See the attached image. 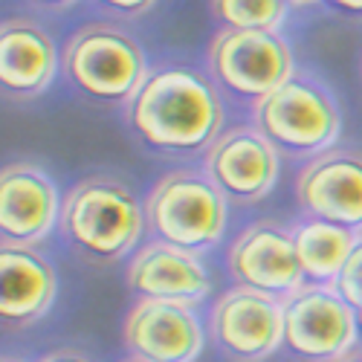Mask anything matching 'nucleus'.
Masks as SVG:
<instances>
[{"mask_svg": "<svg viewBox=\"0 0 362 362\" xmlns=\"http://www.w3.org/2000/svg\"><path fill=\"white\" fill-rule=\"evenodd\" d=\"M62 197L41 165L15 160L0 174V247H29L41 240L62 221Z\"/></svg>", "mask_w": 362, "mask_h": 362, "instance_id": "nucleus-12", "label": "nucleus"}, {"mask_svg": "<svg viewBox=\"0 0 362 362\" xmlns=\"http://www.w3.org/2000/svg\"><path fill=\"white\" fill-rule=\"evenodd\" d=\"M41 362H96V359H90L81 348H58V351H49Z\"/></svg>", "mask_w": 362, "mask_h": 362, "instance_id": "nucleus-21", "label": "nucleus"}, {"mask_svg": "<svg viewBox=\"0 0 362 362\" xmlns=\"http://www.w3.org/2000/svg\"><path fill=\"white\" fill-rule=\"evenodd\" d=\"M122 362H139V359H134V356H128V359H122Z\"/></svg>", "mask_w": 362, "mask_h": 362, "instance_id": "nucleus-25", "label": "nucleus"}, {"mask_svg": "<svg viewBox=\"0 0 362 362\" xmlns=\"http://www.w3.org/2000/svg\"><path fill=\"white\" fill-rule=\"evenodd\" d=\"M334 9L339 12H351V15H362V0L356 4V0H345V4H334Z\"/></svg>", "mask_w": 362, "mask_h": 362, "instance_id": "nucleus-22", "label": "nucleus"}, {"mask_svg": "<svg viewBox=\"0 0 362 362\" xmlns=\"http://www.w3.org/2000/svg\"><path fill=\"white\" fill-rule=\"evenodd\" d=\"M125 279L136 298L197 305L212 293V281H209L200 255L174 250L160 240H151L134 252Z\"/></svg>", "mask_w": 362, "mask_h": 362, "instance_id": "nucleus-15", "label": "nucleus"}, {"mask_svg": "<svg viewBox=\"0 0 362 362\" xmlns=\"http://www.w3.org/2000/svg\"><path fill=\"white\" fill-rule=\"evenodd\" d=\"M334 362H362V348H351L345 356H339V359H334Z\"/></svg>", "mask_w": 362, "mask_h": 362, "instance_id": "nucleus-23", "label": "nucleus"}, {"mask_svg": "<svg viewBox=\"0 0 362 362\" xmlns=\"http://www.w3.org/2000/svg\"><path fill=\"white\" fill-rule=\"evenodd\" d=\"M55 267L29 247H0V316L6 327H29L55 301Z\"/></svg>", "mask_w": 362, "mask_h": 362, "instance_id": "nucleus-16", "label": "nucleus"}, {"mask_svg": "<svg viewBox=\"0 0 362 362\" xmlns=\"http://www.w3.org/2000/svg\"><path fill=\"white\" fill-rule=\"evenodd\" d=\"M334 290L348 301L354 310L362 308V235H359V240H356L354 252L348 255V261H345V267H342V273H339Z\"/></svg>", "mask_w": 362, "mask_h": 362, "instance_id": "nucleus-19", "label": "nucleus"}, {"mask_svg": "<svg viewBox=\"0 0 362 362\" xmlns=\"http://www.w3.org/2000/svg\"><path fill=\"white\" fill-rule=\"evenodd\" d=\"M134 134L160 154L209 151L223 134V99L212 76L186 64L163 62L148 70L136 96L125 105Z\"/></svg>", "mask_w": 362, "mask_h": 362, "instance_id": "nucleus-1", "label": "nucleus"}, {"mask_svg": "<svg viewBox=\"0 0 362 362\" xmlns=\"http://www.w3.org/2000/svg\"><path fill=\"white\" fill-rule=\"evenodd\" d=\"M226 269L238 287L261 293L279 305L305 287L293 229L276 221H255L240 232L226 252Z\"/></svg>", "mask_w": 362, "mask_h": 362, "instance_id": "nucleus-8", "label": "nucleus"}, {"mask_svg": "<svg viewBox=\"0 0 362 362\" xmlns=\"http://www.w3.org/2000/svg\"><path fill=\"white\" fill-rule=\"evenodd\" d=\"M212 12L223 23V29H238V33H279L284 23L290 4L284 0H218Z\"/></svg>", "mask_w": 362, "mask_h": 362, "instance_id": "nucleus-18", "label": "nucleus"}, {"mask_svg": "<svg viewBox=\"0 0 362 362\" xmlns=\"http://www.w3.org/2000/svg\"><path fill=\"white\" fill-rule=\"evenodd\" d=\"M252 125L281 157L313 160L337 148L342 113L330 90L310 73L296 70L276 93L252 105Z\"/></svg>", "mask_w": 362, "mask_h": 362, "instance_id": "nucleus-3", "label": "nucleus"}, {"mask_svg": "<svg viewBox=\"0 0 362 362\" xmlns=\"http://www.w3.org/2000/svg\"><path fill=\"white\" fill-rule=\"evenodd\" d=\"M62 70L81 96L102 105H128L151 67L128 29L99 21L73 33L62 52Z\"/></svg>", "mask_w": 362, "mask_h": 362, "instance_id": "nucleus-5", "label": "nucleus"}, {"mask_svg": "<svg viewBox=\"0 0 362 362\" xmlns=\"http://www.w3.org/2000/svg\"><path fill=\"white\" fill-rule=\"evenodd\" d=\"M209 337L232 362H267L284 348V308L244 287L226 290L209 313Z\"/></svg>", "mask_w": 362, "mask_h": 362, "instance_id": "nucleus-10", "label": "nucleus"}, {"mask_svg": "<svg viewBox=\"0 0 362 362\" xmlns=\"http://www.w3.org/2000/svg\"><path fill=\"white\" fill-rule=\"evenodd\" d=\"M356 327L362 330V308H356Z\"/></svg>", "mask_w": 362, "mask_h": 362, "instance_id": "nucleus-24", "label": "nucleus"}, {"mask_svg": "<svg viewBox=\"0 0 362 362\" xmlns=\"http://www.w3.org/2000/svg\"><path fill=\"white\" fill-rule=\"evenodd\" d=\"M62 238L87 261L110 264L136 250L148 223L145 203L113 174H90L62 203Z\"/></svg>", "mask_w": 362, "mask_h": 362, "instance_id": "nucleus-2", "label": "nucleus"}, {"mask_svg": "<svg viewBox=\"0 0 362 362\" xmlns=\"http://www.w3.org/2000/svg\"><path fill=\"white\" fill-rule=\"evenodd\" d=\"M4 362H18V359H9V356H4Z\"/></svg>", "mask_w": 362, "mask_h": 362, "instance_id": "nucleus-26", "label": "nucleus"}, {"mask_svg": "<svg viewBox=\"0 0 362 362\" xmlns=\"http://www.w3.org/2000/svg\"><path fill=\"white\" fill-rule=\"evenodd\" d=\"M284 348L301 362H334L354 348L356 310L325 284H305L284 301Z\"/></svg>", "mask_w": 362, "mask_h": 362, "instance_id": "nucleus-7", "label": "nucleus"}, {"mask_svg": "<svg viewBox=\"0 0 362 362\" xmlns=\"http://www.w3.org/2000/svg\"><path fill=\"white\" fill-rule=\"evenodd\" d=\"M206 73L221 90L255 105L296 76V62L281 33L221 29L209 44Z\"/></svg>", "mask_w": 362, "mask_h": 362, "instance_id": "nucleus-6", "label": "nucleus"}, {"mask_svg": "<svg viewBox=\"0 0 362 362\" xmlns=\"http://www.w3.org/2000/svg\"><path fill=\"white\" fill-rule=\"evenodd\" d=\"M122 342L139 362H194L203 351V327L192 305L136 298L122 319Z\"/></svg>", "mask_w": 362, "mask_h": 362, "instance_id": "nucleus-13", "label": "nucleus"}, {"mask_svg": "<svg viewBox=\"0 0 362 362\" xmlns=\"http://www.w3.org/2000/svg\"><path fill=\"white\" fill-rule=\"evenodd\" d=\"M298 209L313 221L362 235V151L330 148L296 177Z\"/></svg>", "mask_w": 362, "mask_h": 362, "instance_id": "nucleus-11", "label": "nucleus"}, {"mask_svg": "<svg viewBox=\"0 0 362 362\" xmlns=\"http://www.w3.org/2000/svg\"><path fill=\"white\" fill-rule=\"evenodd\" d=\"M229 200L197 168L163 174L145 197V223L154 240L200 255L223 238Z\"/></svg>", "mask_w": 362, "mask_h": 362, "instance_id": "nucleus-4", "label": "nucleus"}, {"mask_svg": "<svg viewBox=\"0 0 362 362\" xmlns=\"http://www.w3.org/2000/svg\"><path fill=\"white\" fill-rule=\"evenodd\" d=\"M110 12H119V15H148L151 9H154V4H145V0H119V4H107Z\"/></svg>", "mask_w": 362, "mask_h": 362, "instance_id": "nucleus-20", "label": "nucleus"}, {"mask_svg": "<svg viewBox=\"0 0 362 362\" xmlns=\"http://www.w3.org/2000/svg\"><path fill=\"white\" fill-rule=\"evenodd\" d=\"M359 235L325 223V221H301L293 226V244H296V258L301 264V273L313 284L334 287L348 255L354 252Z\"/></svg>", "mask_w": 362, "mask_h": 362, "instance_id": "nucleus-17", "label": "nucleus"}, {"mask_svg": "<svg viewBox=\"0 0 362 362\" xmlns=\"http://www.w3.org/2000/svg\"><path fill=\"white\" fill-rule=\"evenodd\" d=\"M203 171L229 203L255 206L276 189L281 154L255 125H235L203 154Z\"/></svg>", "mask_w": 362, "mask_h": 362, "instance_id": "nucleus-9", "label": "nucleus"}, {"mask_svg": "<svg viewBox=\"0 0 362 362\" xmlns=\"http://www.w3.org/2000/svg\"><path fill=\"white\" fill-rule=\"evenodd\" d=\"M62 55L55 38L33 18H6L0 23V87L6 99L26 102L52 84Z\"/></svg>", "mask_w": 362, "mask_h": 362, "instance_id": "nucleus-14", "label": "nucleus"}]
</instances>
